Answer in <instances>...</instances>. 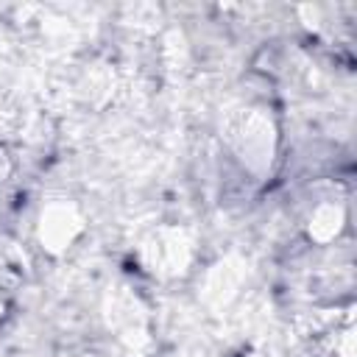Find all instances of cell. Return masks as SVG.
<instances>
[{
    "label": "cell",
    "instance_id": "obj_7",
    "mask_svg": "<svg viewBox=\"0 0 357 357\" xmlns=\"http://www.w3.org/2000/svg\"><path fill=\"white\" fill-rule=\"evenodd\" d=\"M11 170H14V162H11L8 151H6V145H0V184H6V181H8Z\"/></svg>",
    "mask_w": 357,
    "mask_h": 357
},
{
    "label": "cell",
    "instance_id": "obj_4",
    "mask_svg": "<svg viewBox=\"0 0 357 357\" xmlns=\"http://www.w3.org/2000/svg\"><path fill=\"white\" fill-rule=\"evenodd\" d=\"M145 259L159 273H178L190 262V243L176 229H162L145 243Z\"/></svg>",
    "mask_w": 357,
    "mask_h": 357
},
{
    "label": "cell",
    "instance_id": "obj_1",
    "mask_svg": "<svg viewBox=\"0 0 357 357\" xmlns=\"http://www.w3.org/2000/svg\"><path fill=\"white\" fill-rule=\"evenodd\" d=\"M84 231V212L73 201H50L36 220V237L47 254H64Z\"/></svg>",
    "mask_w": 357,
    "mask_h": 357
},
{
    "label": "cell",
    "instance_id": "obj_5",
    "mask_svg": "<svg viewBox=\"0 0 357 357\" xmlns=\"http://www.w3.org/2000/svg\"><path fill=\"white\" fill-rule=\"evenodd\" d=\"M243 262L229 257V259H220L218 265H212L206 271V279H204V298L209 304H226L231 296H237V287L243 284Z\"/></svg>",
    "mask_w": 357,
    "mask_h": 357
},
{
    "label": "cell",
    "instance_id": "obj_8",
    "mask_svg": "<svg viewBox=\"0 0 357 357\" xmlns=\"http://www.w3.org/2000/svg\"><path fill=\"white\" fill-rule=\"evenodd\" d=\"M3 310H6V304H3V298H0V318H3Z\"/></svg>",
    "mask_w": 357,
    "mask_h": 357
},
{
    "label": "cell",
    "instance_id": "obj_6",
    "mask_svg": "<svg viewBox=\"0 0 357 357\" xmlns=\"http://www.w3.org/2000/svg\"><path fill=\"white\" fill-rule=\"evenodd\" d=\"M343 223H346V212H343V206L326 201V204H321V206L312 209L307 231H310V237H312L315 243H332V240L340 234Z\"/></svg>",
    "mask_w": 357,
    "mask_h": 357
},
{
    "label": "cell",
    "instance_id": "obj_2",
    "mask_svg": "<svg viewBox=\"0 0 357 357\" xmlns=\"http://www.w3.org/2000/svg\"><path fill=\"white\" fill-rule=\"evenodd\" d=\"M231 142L237 148V153L251 165V167H262L271 162L273 153V126L265 114L259 112H248L243 114L234 128H231Z\"/></svg>",
    "mask_w": 357,
    "mask_h": 357
},
{
    "label": "cell",
    "instance_id": "obj_3",
    "mask_svg": "<svg viewBox=\"0 0 357 357\" xmlns=\"http://www.w3.org/2000/svg\"><path fill=\"white\" fill-rule=\"evenodd\" d=\"M109 324L131 346L148 340V318H145V310L137 301V296H131L128 290H114L109 296Z\"/></svg>",
    "mask_w": 357,
    "mask_h": 357
}]
</instances>
